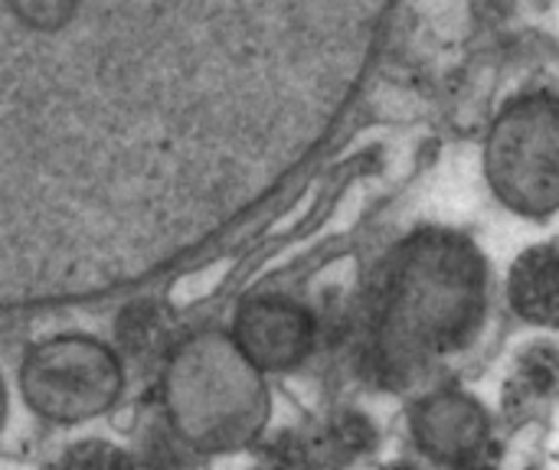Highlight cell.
<instances>
[{
  "label": "cell",
  "instance_id": "obj_11",
  "mask_svg": "<svg viewBox=\"0 0 559 470\" xmlns=\"http://www.w3.org/2000/svg\"><path fill=\"white\" fill-rule=\"evenodd\" d=\"M59 470H138L131 455L111 442H102V438H88V442H79L72 445L62 461Z\"/></svg>",
  "mask_w": 559,
  "mask_h": 470
},
{
  "label": "cell",
  "instance_id": "obj_13",
  "mask_svg": "<svg viewBox=\"0 0 559 470\" xmlns=\"http://www.w3.org/2000/svg\"><path fill=\"white\" fill-rule=\"evenodd\" d=\"M3 419H7V386H3V373H0V429H3Z\"/></svg>",
  "mask_w": 559,
  "mask_h": 470
},
{
  "label": "cell",
  "instance_id": "obj_5",
  "mask_svg": "<svg viewBox=\"0 0 559 470\" xmlns=\"http://www.w3.org/2000/svg\"><path fill=\"white\" fill-rule=\"evenodd\" d=\"M124 386L121 360L95 337H49L23 357V402L46 422L75 425L115 406Z\"/></svg>",
  "mask_w": 559,
  "mask_h": 470
},
{
  "label": "cell",
  "instance_id": "obj_14",
  "mask_svg": "<svg viewBox=\"0 0 559 470\" xmlns=\"http://www.w3.org/2000/svg\"><path fill=\"white\" fill-rule=\"evenodd\" d=\"M383 470H423L419 465H413V461H393V465H386Z\"/></svg>",
  "mask_w": 559,
  "mask_h": 470
},
{
  "label": "cell",
  "instance_id": "obj_8",
  "mask_svg": "<svg viewBox=\"0 0 559 470\" xmlns=\"http://www.w3.org/2000/svg\"><path fill=\"white\" fill-rule=\"evenodd\" d=\"M508 301L524 324L559 330V249L534 245L518 255L508 275Z\"/></svg>",
  "mask_w": 559,
  "mask_h": 470
},
{
  "label": "cell",
  "instance_id": "obj_2",
  "mask_svg": "<svg viewBox=\"0 0 559 470\" xmlns=\"http://www.w3.org/2000/svg\"><path fill=\"white\" fill-rule=\"evenodd\" d=\"M488 317V258L452 229H419L380 265L364 314V370L406 389L468 350Z\"/></svg>",
  "mask_w": 559,
  "mask_h": 470
},
{
  "label": "cell",
  "instance_id": "obj_7",
  "mask_svg": "<svg viewBox=\"0 0 559 470\" xmlns=\"http://www.w3.org/2000/svg\"><path fill=\"white\" fill-rule=\"evenodd\" d=\"M409 435L423 458L449 468L491 442V415L475 396L462 389H442L413 406Z\"/></svg>",
  "mask_w": 559,
  "mask_h": 470
},
{
  "label": "cell",
  "instance_id": "obj_4",
  "mask_svg": "<svg viewBox=\"0 0 559 470\" xmlns=\"http://www.w3.org/2000/svg\"><path fill=\"white\" fill-rule=\"evenodd\" d=\"M485 173L495 196L531 219L559 209V95L531 92L498 115L488 147Z\"/></svg>",
  "mask_w": 559,
  "mask_h": 470
},
{
  "label": "cell",
  "instance_id": "obj_1",
  "mask_svg": "<svg viewBox=\"0 0 559 470\" xmlns=\"http://www.w3.org/2000/svg\"><path fill=\"white\" fill-rule=\"evenodd\" d=\"M400 0H0V314L147 285L341 131Z\"/></svg>",
  "mask_w": 559,
  "mask_h": 470
},
{
  "label": "cell",
  "instance_id": "obj_12",
  "mask_svg": "<svg viewBox=\"0 0 559 470\" xmlns=\"http://www.w3.org/2000/svg\"><path fill=\"white\" fill-rule=\"evenodd\" d=\"M445 470H501V448H498L495 442H488L485 448L472 451L468 458L449 465Z\"/></svg>",
  "mask_w": 559,
  "mask_h": 470
},
{
  "label": "cell",
  "instance_id": "obj_10",
  "mask_svg": "<svg viewBox=\"0 0 559 470\" xmlns=\"http://www.w3.org/2000/svg\"><path fill=\"white\" fill-rule=\"evenodd\" d=\"M164 324H160V314L154 308H138V311H128V321L121 324V344L128 350V357L134 360H151L164 350Z\"/></svg>",
  "mask_w": 559,
  "mask_h": 470
},
{
  "label": "cell",
  "instance_id": "obj_3",
  "mask_svg": "<svg viewBox=\"0 0 559 470\" xmlns=\"http://www.w3.org/2000/svg\"><path fill=\"white\" fill-rule=\"evenodd\" d=\"M160 399L174 435L206 455L252 445L269 422L262 370L216 330L183 340L167 357Z\"/></svg>",
  "mask_w": 559,
  "mask_h": 470
},
{
  "label": "cell",
  "instance_id": "obj_6",
  "mask_svg": "<svg viewBox=\"0 0 559 470\" xmlns=\"http://www.w3.org/2000/svg\"><path fill=\"white\" fill-rule=\"evenodd\" d=\"M233 340L262 373H285L311 357L318 324L305 304L282 294H265L239 308Z\"/></svg>",
  "mask_w": 559,
  "mask_h": 470
},
{
  "label": "cell",
  "instance_id": "obj_9",
  "mask_svg": "<svg viewBox=\"0 0 559 470\" xmlns=\"http://www.w3.org/2000/svg\"><path fill=\"white\" fill-rule=\"evenodd\" d=\"M559 399V353L554 347H531L504 383L501 409L504 419L521 425L537 419L550 402Z\"/></svg>",
  "mask_w": 559,
  "mask_h": 470
}]
</instances>
